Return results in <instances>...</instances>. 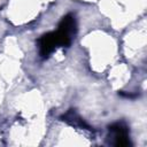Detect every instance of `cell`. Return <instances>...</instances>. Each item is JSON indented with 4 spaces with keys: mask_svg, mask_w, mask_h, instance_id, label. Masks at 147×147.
<instances>
[{
    "mask_svg": "<svg viewBox=\"0 0 147 147\" xmlns=\"http://www.w3.org/2000/svg\"><path fill=\"white\" fill-rule=\"evenodd\" d=\"M56 46H60L59 44V38L56 32H51L41 37L39 41V48H40V55L42 57L48 56Z\"/></svg>",
    "mask_w": 147,
    "mask_h": 147,
    "instance_id": "obj_1",
    "label": "cell"
},
{
    "mask_svg": "<svg viewBox=\"0 0 147 147\" xmlns=\"http://www.w3.org/2000/svg\"><path fill=\"white\" fill-rule=\"evenodd\" d=\"M110 132L113 133V137L115 139L114 144L116 146H127L129 139H127V130L122 124H115L110 127Z\"/></svg>",
    "mask_w": 147,
    "mask_h": 147,
    "instance_id": "obj_2",
    "label": "cell"
}]
</instances>
